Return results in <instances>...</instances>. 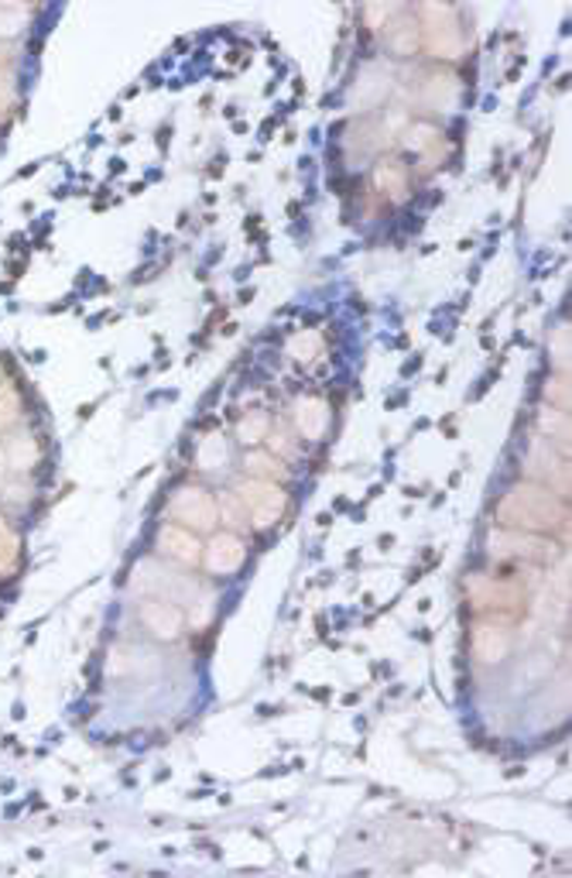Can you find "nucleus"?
<instances>
[{"instance_id": "4468645a", "label": "nucleus", "mask_w": 572, "mask_h": 878, "mask_svg": "<svg viewBox=\"0 0 572 878\" xmlns=\"http://www.w3.org/2000/svg\"><path fill=\"white\" fill-rule=\"evenodd\" d=\"M247 470H250V478L278 481V484H285L291 478L288 463L278 454H271V449H254V454H247Z\"/></svg>"}, {"instance_id": "a211bd4d", "label": "nucleus", "mask_w": 572, "mask_h": 878, "mask_svg": "<svg viewBox=\"0 0 572 878\" xmlns=\"http://www.w3.org/2000/svg\"><path fill=\"white\" fill-rule=\"evenodd\" d=\"M319 354H323V336H319L315 330H299L288 341V357L299 360V364H312Z\"/></svg>"}, {"instance_id": "20e7f679", "label": "nucleus", "mask_w": 572, "mask_h": 878, "mask_svg": "<svg viewBox=\"0 0 572 878\" xmlns=\"http://www.w3.org/2000/svg\"><path fill=\"white\" fill-rule=\"evenodd\" d=\"M490 549L500 556V559H511V562H552L559 556L556 543H548L545 535H535V532H514V529H494L490 532Z\"/></svg>"}, {"instance_id": "f257e3e1", "label": "nucleus", "mask_w": 572, "mask_h": 878, "mask_svg": "<svg viewBox=\"0 0 572 878\" xmlns=\"http://www.w3.org/2000/svg\"><path fill=\"white\" fill-rule=\"evenodd\" d=\"M494 519L500 529H514V532H535L545 535L552 529H562L569 522V505L562 494L552 487L535 484V481H521L511 484L494 508Z\"/></svg>"}, {"instance_id": "9d476101", "label": "nucleus", "mask_w": 572, "mask_h": 878, "mask_svg": "<svg viewBox=\"0 0 572 878\" xmlns=\"http://www.w3.org/2000/svg\"><path fill=\"white\" fill-rule=\"evenodd\" d=\"M137 618L148 628L154 639L162 642H175L182 635V625H186V615H182V607L172 604V601H162V597H148L137 604Z\"/></svg>"}, {"instance_id": "423d86ee", "label": "nucleus", "mask_w": 572, "mask_h": 878, "mask_svg": "<svg viewBox=\"0 0 572 878\" xmlns=\"http://www.w3.org/2000/svg\"><path fill=\"white\" fill-rule=\"evenodd\" d=\"M169 515L175 522H186V529L192 532H213L216 529V502L206 487L186 484L172 494L169 502Z\"/></svg>"}, {"instance_id": "dca6fc26", "label": "nucleus", "mask_w": 572, "mask_h": 878, "mask_svg": "<svg viewBox=\"0 0 572 878\" xmlns=\"http://www.w3.org/2000/svg\"><path fill=\"white\" fill-rule=\"evenodd\" d=\"M4 460L14 467V470H32L38 463V443L28 436V433H21L14 440H8L4 446Z\"/></svg>"}, {"instance_id": "39448f33", "label": "nucleus", "mask_w": 572, "mask_h": 878, "mask_svg": "<svg viewBox=\"0 0 572 878\" xmlns=\"http://www.w3.org/2000/svg\"><path fill=\"white\" fill-rule=\"evenodd\" d=\"M134 588L141 591H154L162 601H172V604H196L199 597V588L192 577H182V573H172L165 567H158V562L145 559L141 567L134 570Z\"/></svg>"}, {"instance_id": "6ab92c4d", "label": "nucleus", "mask_w": 572, "mask_h": 878, "mask_svg": "<svg viewBox=\"0 0 572 878\" xmlns=\"http://www.w3.org/2000/svg\"><path fill=\"white\" fill-rule=\"evenodd\" d=\"M268 433H271V419H268V412H261V409L247 412V416L237 422V440L247 443V446H258L261 440H268Z\"/></svg>"}, {"instance_id": "6e6552de", "label": "nucleus", "mask_w": 572, "mask_h": 878, "mask_svg": "<svg viewBox=\"0 0 572 878\" xmlns=\"http://www.w3.org/2000/svg\"><path fill=\"white\" fill-rule=\"evenodd\" d=\"M467 591L470 597L476 601V607H484V611H490V607H497V611H518V604H521V591H518V583L505 580V577H487V573H473L467 580Z\"/></svg>"}, {"instance_id": "9b49d317", "label": "nucleus", "mask_w": 572, "mask_h": 878, "mask_svg": "<svg viewBox=\"0 0 572 878\" xmlns=\"http://www.w3.org/2000/svg\"><path fill=\"white\" fill-rule=\"evenodd\" d=\"M158 553L175 559L178 567H199L202 562V543L199 535L186 525H162L158 529Z\"/></svg>"}, {"instance_id": "f8f14e48", "label": "nucleus", "mask_w": 572, "mask_h": 878, "mask_svg": "<svg viewBox=\"0 0 572 878\" xmlns=\"http://www.w3.org/2000/svg\"><path fill=\"white\" fill-rule=\"evenodd\" d=\"M470 648H473V656L480 663L494 666V663H500L511 652V635L500 625H494V621H480V625H473Z\"/></svg>"}, {"instance_id": "393cba45", "label": "nucleus", "mask_w": 572, "mask_h": 878, "mask_svg": "<svg viewBox=\"0 0 572 878\" xmlns=\"http://www.w3.org/2000/svg\"><path fill=\"white\" fill-rule=\"evenodd\" d=\"M11 535H14V529L8 525V519H4V515H0V546H4Z\"/></svg>"}, {"instance_id": "412c9836", "label": "nucleus", "mask_w": 572, "mask_h": 878, "mask_svg": "<svg viewBox=\"0 0 572 878\" xmlns=\"http://www.w3.org/2000/svg\"><path fill=\"white\" fill-rule=\"evenodd\" d=\"M387 41H391V49L398 55H411V52L419 49V21L415 17H405L401 25L391 28V38H387Z\"/></svg>"}, {"instance_id": "1a4fd4ad", "label": "nucleus", "mask_w": 572, "mask_h": 878, "mask_svg": "<svg viewBox=\"0 0 572 878\" xmlns=\"http://www.w3.org/2000/svg\"><path fill=\"white\" fill-rule=\"evenodd\" d=\"M291 422L306 443H319V440H326L329 425H333V409L323 395H299L291 405Z\"/></svg>"}, {"instance_id": "ddd939ff", "label": "nucleus", "mask_w": 572, "mask_h": 878, "mask_svg": "<svg viewBox=\"0 0 572 878\" xmlns=\"http://www.w3.org/2000/svg\"><path fill=\"white\" fill-rule=\"evenodd\" d=\"M226 460H231V440L223 433H206L196 446V467L213 474V470L226 467Z\"/></svg>"}, {"instance_id": "0eeeda50", "label": "nucleus", "mask_w": 572, "mask_h": 878, "mask_svg": "<svg viewBox=\"0 0 572 878\" xmlns=\"http://www.w3.org/2000/svg\"><path fill=\"white\" fill-rule=\"evenodd\" d=\"M202 562L213 577H234L247 562V543L237 532H213L202 546Z\"/></svg>"}, {"instance_id": "f3484780", "label": "nucleus", "mask_w": 572, "mask_h": 878, "mask_svg": "<svg viewBox=\"0 0 572 878\" xmlns=\"http://www.w3.org/2000/svg\"><path fill=\"white\" fill-rule=\"evenodd\" d=\"M538 433H542L545 440H548V436L559 440V446L569 449V443H565V440H569V416H565L562 409H556V405H545V409L538 412Z\"/></svg>"}, {"instance_id": "7ed1b4c3", "label": "nucleus", "mask_w": 572, "mask_h": 878, "mask_svg": "<svg viewBox=\"0 0 572 878\" xmlns=\"http://www.w3.org/2000/svg\"><path fill=\"white\" fill-rule=\"evenodd\" d=\"M422 25L425 28V41L432 55L439 59H460L467 49V32L460 28V11L456 8H439V4H425L422 11Z\"/></svg>"}, {"instance_id": "f03ea898", "label": "nucleus", "mask_w": 572, "mask_h": 878, "mask_svg": "<svg viewBox=\"0 0 572 878\" xmlns=\"http://www.w3.org/2000/svg\"><path fill=\"white\" fill-rule=\"evenodd\" d=\"M234 494L240 498L244 511H247V525L268 532L274 529L288 511V491L278 481H261V478H244Z\"/></svg>"}, {"instance_id": "4be33fe9", "label": "nucleus", "mask_w": 572, "mask_h": 878, "mask_svg": "<svg viewBox=\"0 0 572 878\" xmlns=\"http://www.w3.org/2000/svg\"><path fill=\"white\" fill-rule=\"evenodd\" d=\"M17 416H21V395L14 392V385H8V381H4V388H0V430L14 425Z\"/></svg>"}, {"instance_id": "a878e982", "label": "nucleus", "mask_w": 572, "mask_h": 878, "mask_svg": "<svg viewBox=\"0 0 572 878\" xmlns=\"http://www.w3.org/2000/svg\"><path fill=\"white\" fill-rule=\"evenodd\" d=\"M0 378H4V368H0Z\"/></svg>"}, {"instance_id": "2eb2a0df", "label": "nucleus", "mask_w": 572, "mask_h": 878, "mask_svg": "<svg viewBox=\"0 0 572 878\" xmlns=\"http://www.w3.org/2000/svg\"><path fill=\"white\" fill-rule=\"evenodd\" d=\"M374 183L384 196H391V199H405L408 196V169L401 162H384L377 165L374 172Z\"/></svg>"}, {"instance_id": "aec40b11", "label": "nucleus", "mask_w": 572, "mask_h": 878, "mask_svg": "<svg viewBox=\"0 0 572 878\" xmlns=\"http://www.w3.org/2000/svg\"><path fill=\"white\" fill-rule=\"evenodd\" d=\"M216 515L226 522V532H237L240 535V529L247 525V511H244V505H240V498H237L234 491H223L220 498H216Z\"/></svg>"}, {"instance_id": "b1692460", "label": "nucleus", "mask_w": 572, "mask_h": 878, "mask_svg": "<svg viewBox=\"0 0 572 878\" xmlns=\"http://www.w3.org/2000/svg\"><path fill=\"white\" fill-rule=\"evenodd\" d=\"M556 336H559V347H556V354H559V364L565 368V357H569V330H565V323L556 330Z\"/></svg>"}, {"instance_id": "5701e85b", "label": "nucleus", "mask_w": 572, "mask_h": 878, "mask_svg": "<svg viewBox=\"0 0 572 878\" xmlns=\"http://www.w3.org/2000/svg\"><path fill=\"white\" fill-rule=\"evenodd\" d=\"M545 398L548 405H556V409H569V388H565V378H548V388H545Z\"/></svg>"}]
</instances>
